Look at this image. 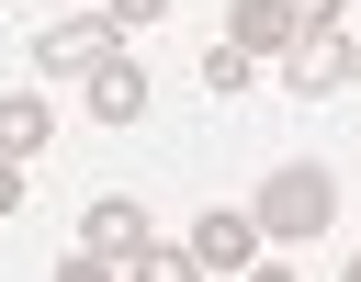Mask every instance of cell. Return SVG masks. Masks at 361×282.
Segmentation results:
<instances>
[{"mask_svg":"<svg viewBox=\"0 0 361 282\" xmlns=\"http://www.w3.org/2000/svg\"><path fill=\"white\" fill-rule=\"evenodd\" d=\"M248 226H259V248H305V237L338 226V180H327L316 158H293V169H271V180L248 192Z\"/></svg>","mask_w":361,"mask_h":282,"instance_id":"6da1fadb","label":"cell"},{"mask_svg":"<svg viewBox=\"0 0 361 282\" xmlns=\"http://www.w3.org/2000/svg\"><path fill=\"white\" fill-rule=\"evenodd\" d=\"M113 56H124V34H113L102 11H68V23L34 34V68H45V79H90V68H113Z\"/></svg>","mask_w":361,"mask_h":282,"instance_id":"7a4b0ae2","label":"cell"},{"mask_svg":"<svg viewBox=\"0 0 361 282\" xmlns=\"http://www.w3.org/2000/svg\"><path fill=\"white\" fill-rule=\"evenodd\" d=\"M350 56H361L350 34H293V45L271 56V68H282V90H305V102H327V90H350Z\"/></svg>","mask_w":361,"mask_h":282,"instance_id":"3957f363","label":"cell"},{"mask_svg":"<svg viewBox=\"0 0 361 282\" xmlns=\"http://www.w3.org/2000/svg\"><path fill=\"white\" fill-rule=\"evenodd\" d=\"M79 248H90V259H135V248H147V203H135V192H102V203L79 214Z\"/></svg>","mask_w":361,"mask_h":282,"instance_id":"277c9868","label":"cell"},{"mask_svg":"<svg viewBox=\"0 0 361 282\" xmlns=\"http://www.w3.org/2000/svg\"><path fill=\"white\" fill-rule=\"evenodd\" d=\"M180 248H192L203 271H248V259H259V226H248V214H203Z\"/></svg>","mask_w":361,"mask_h":282,"instance_id":"5b68a950","label":"cell"},{"mask_svg":"<svg viewBox=\"0 0 361 282\" xmlns=\"http://www.w3.org/2000/svg\"><path fill=\"white\" fill-rule=\"evenodd\" d=\"M305 23H293V0H237V23H226V45L237 56H282Z\"/></svg>","mask_w":361,"mask_h":282,"instance_id":"8992f818","label":"cell"},{"mask_svg":"<svg viewBox=\"0 0 361 282\" xmlns=\"http://www.w3.org/2000/svg\"><path fill=\"white\" fill-rule=\"evenodd\" d=\"M90 113H102V124H135V113H147V68H135V56L90 68Z\"/></svg>","mask_w":361,"mask_h":282,"instance_id":"52a82bcc","label":"cell"},{"mask_svg":"<svg viewBox=\"0 0 361 282\" xmlns=\"http://www.w3.org/2000/svg\"><path fill=\"white\" fill-rule=\"evenodd\" d=\"M45 124H56V113H45L34 90H0V158H34V147H45Z\"/></svg>","mask_w":361,"mask_h":282,"instance_id":"ba28073f","label":"cell"},{"mask_svg":"<svg viewBox=\"0 0 361 282\" xmlns=\"http://www.w3.org/2000/svg\"><path fill=\"white\" fill-rule=\"evenodd\" d=\"M124 282H203V259H192L180 237H147V248L124 259Z\"/></svg>","mask_w":361,"mask_h":282,"instance_id":"9c48e42d","label":"cell"},{"mask_svg":"<svg viewBox=\"0 0 361 282\" xmlns=\"http://www.w3.org/2000/svg\"><path fill=\"white\" fill-rule=\"evenodd\" d=\"M90 11H102L113 34H147V23H169V0H90Z\"/></svg>","mask_w":361,"mask_h":282,"instance_id":"30bf717a","label":"cell"},{"mask_svg":"<svg viewBox=\"0 0 361 282\" xmlns=\"http://www.w3.org/2000/svg\"><path fill=\"white\" fill-rule=\"evenodd\" d=\"M248 68H259V56H237V45H214V56H203V90H248Z\"/></svg>","mask_w":361,"mask_h":282,"instance_id":"8fae6325","label":"cell"},{"mask_svg":"<svg viewBox=\"0 0 361 282\" xmlns=\"http://www.w3.org/2000/svg\"><path fill=\"white\" fill-rule=\"evenodd\" d=\"M293 23L305 34H338V0H293Z\"/></svg>","mask_w":361,"mask_h":282,"instance_id":"7c38bea8","label":"cell"},{"mask_svg":"<svg viewBox=\"0 0 361 282\" xmlns=\"http://www.w3.org/2000/svg\"><path fill=\"white\" fill-rule=\"evenodd\" d=\"M56 282H113V259H90V248H79V259H68Z\"/></svg>","mask_w":361,"mask_h":282,"instance_id":"4fadbf2b","label":"cell"},{"mask_svg":"<svg viewBox=\"0 0 361 282\" xmlns=\"http://www.w3.org/2000/svg\"><path fill=\"white\" fill-rule=\"evenodd\" d=\"M0 214H23V158H0Z\"/></svg>","mask_w":361,"mask_h":282,"instance_id":"5bb4252c","label":"cell"},{"mask_svg":"<svg viewBox=\"0 0 361 282\" xmlns=\"http://www.w3.org/2000/svg\"><path fill=\"white\" fill-rule=\"evenodd\" d=\"M248 282H293V271H271V259H248Z\"/></svg>","mask_w":361,"mask_h":282,"instance_id":"9a60e30c","label":"cell"},{"mask_svg":"<svg viewBox=\"0 0 361 282\" xmlns=\"http://www.w3.org/2000/svg\"><path fill=\"white\" fill-rule=\"evenodd\" d=\"M350 90H361V56H350Z\"/></svg>","mask_w":361,"mask_h":282,"instance_id":"2e32d148","label":"cell"},{"mask_svg":"<svg viewBox=\"0 0 361 282\" xmlns=\"http://www.w3.org/2000/svg\"><path fill=\"white\" fill-rule=\"evenodd\" d=\"M338 282H361V259H350V271H338Z\"/></svg>","mask_w":361,"mask_h":282,"instance_id":"e0dca14e","label":"cell"}]
</instances>
